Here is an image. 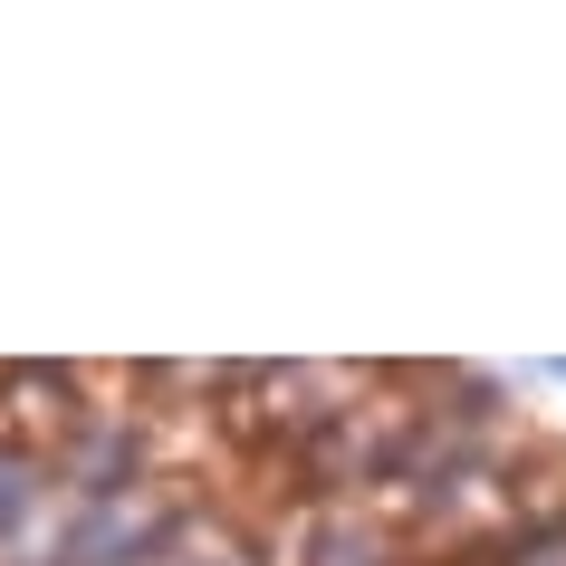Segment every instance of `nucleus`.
Here are the masks:
<instances>
[{
    "instance_id": "423d86ee",
    "label": "nucleus",
    "mask_w": 566,
    "mask_h": 566,
    "mask_svg": "<svg viewBox=\"0 0 566 566\" xmlns=\"http://www.w3.org/2000/svg\"><path fill=\"white\" fill-rule=\"evenodd\" d=\"M509 509H518V537H566V442L537 432V451L509 471Z\"/></svg>"
},
{
    "instance_id": "20e7f679",
    "label": "nucleus",
    "mask_w": 566,
    "mask_h": 566,
    "mask_svg": "<svg viewBox=\"0 0 566 566\" xmlns=\"http://www.w3.org/2000/svg\"><path fill=\"white\" fill-rule=\"evenodd\" d=\"M49 509H59V471H49V451L20 442V432H0V566L39 537Z\"/></svg>"
},
{
    "instance_id": "f257e3e1",
    "label": "nucleus",
    "mask_w": 566,
    "mask_h": 566,
    "mask_svg": "<svg viewBox=\"0 0 566 566\" xmlns=\"http://www.w3.org/2000/svg\"><path fill=\"white\" fill-rule=\"evenodd\" d=\"M49 471H59V500H116V490L164 480V451H154L145 403H125V394L106 385V403H96V413L49 451Z\"/></svg>"
},
{
    "instance_id": "0eeeda50",
    "label": "nucleus",
    "mask_w": 566,
    "mask_h": 566,
    "mask_svg": "<svg viewBox=\"0 0 566 566\" xmlns=\"http://www.w3.org/2000/svg\"><path fill=\"white\" fill-rule=\"evenodd\" d=\"M500 566H566V537H518Z\"/></svg>"
},
{
    "instance_id": "f03ea898",
    "label": "nucleus",
    "mask_w": 566,
    "mask_h": 566,
    "mask_svg": "<svg viewBox=\"0 0 566 566\" xmlns=\"http://www.w3.org/2000/svg\"><path fill=\"white\" fill-rule=\"evenodd\" d=\"M269 547H279V566H422L403 518L385 500H317L269 537Z\"/></svg>"
},
{
    "instance_id": "7ed1b4c3",
    "label": "nucleus",
    "mask_w": 566,
    "mask_h": 566,
    "mask_svg": "<svg viewBox=\"0 0 566 566\" xmlns=\"http://www.w3.org/2000/svg\"><path fill=\"white\" fill-rule=\"evenodd\" d=\"M96 403H106V365H49V356L0 365V432H20L39 451H59Z\"/></svg>"
},
{
    "instance_id": "39448f33",
    "label": "nucleus",
    "mask_w": 566,
    "mask_h": 566,
    "mask_svg": "<svg viewBox=\"0 0 566 566\" xmlns=\"http://www.w3.org/2000/svg\"><path fill=\"white\" fill-rule=\"evenodd\" d=\"M164 566H279V547H269L240 509H221V500H202V518L174 537V557Z\"/></svg>"
}]
</instances>
